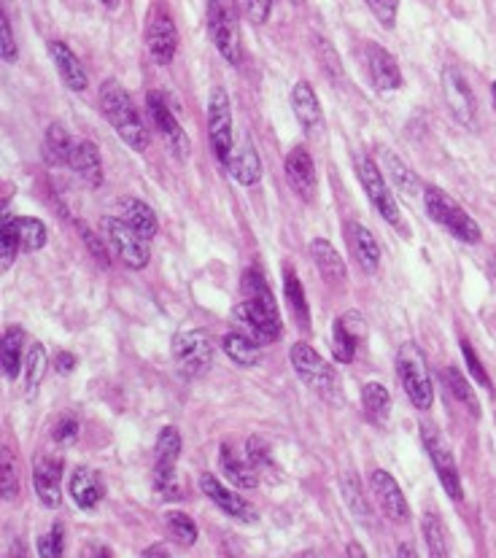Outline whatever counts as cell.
Instances as JSON below:
<instances>
[{"mask_svg":"<svg viewBox=\"0 0 496 558\" xmlns=\"http://www.w3.org/2000/svg\"><path fill=\"white\" fill-rule=\"evenodd\" d=\"M243 294L246 300L235 308V319H238L240 329L248 337H254L257 343H270L278 340L284 327H281V313L275 305V297L267 286L265 275L257 267H251L243 275Z\"/></svg>","mask_w":496,"mask_h":558,"instance_id":"cell-1","label":"cell"},{"mask_svg":"<svg viewBox=\"0 0 496 558\" xmlns=\"http://www.w3.org/2000/svg\"><path fill=\"white\" fill-rule=\"evenodd\" d=\"M100 108H103V116L111 122L116 135L130 149L141 151V154L149 149V127L143 122V116L138 114L130 92L119 81H103V87H100Z\"/></svg>","mask_w":496,"mask_h":558,"instance_id":"cell-2","label":"cell"},{"mask_svg":"<svg viewBox=\"0 0 496 558\" xmlns=\"http://www.w3.org/2000/svg\"><path fill=\"white\" fill-rule=\"evenodd\" d=\"M424 205H426V213L432 216V222L445 227V230L451 232L453 238L461 240V243H470V246L480 243L483 232H480L478 222H475L470 213L464 211L451 195H445L443 189H437V186H426Z\"/></svg>","mask_w":496,"mask_h":558,"instance_id":"cell-3","label":"cell"},{"mask_svg":"<svg viewBox=\"0 0 496 558\" xmlns=\"http://www.w3.org/2000/svg\"><path fill=\"white\" fill-rule=\"evenodd\" d=\"M238 11V0H208V36L224 60L235 68L243 60Z\"/></svg>","mask_w":496,"mask_h":558,"instance_id":"cell-4","label":"cell"},{"mask_svg":"<svg viewBox=\"0 0 496 558\" xmlns=\"http://www.w3.org/2000/svg\"><path fill=\"white\" fill-rule=\"evenodd\" d=\"M397 370L399 381L405 386V394L413 402L416 410H432L434 405V386L426 370L424 354L418 351L416 343H405L397 351Z\"/></svg>","mask_w":496,"mask_h":558,"instance_id":"cell-5","label":"cell"},{"mask_svg":"<svg viewBox=\"0 0 496 558\" xmlns=\"http://www.w3.org/2000/svg\"><path fill=\"white\" fill-rule=\"evenodd\" d=\"M289 359H292L294 372L300 375L302 381L308 383L310 389L316 391L319 397L329 399V402H337L335 370H332L313 348L305 346V343H297V346H292V351H289Z\"/></svg>","mask_w":496,"mask_h":558,"instance_id":"cell-6","label":"cell"},{"mask_svg":"<svg viewBox=\"0 0 496 558\" xmlns=\"http://www.w3.org/2000/svg\"><path fill=\"white\" fill-rule=\"evenodd\" d=\"M356 176L362 181L364 195L370 197L372 208L381 213L383 219H386L394 230L402 232V227H405V224H402V213H399V205L397 200H394V195H391V189L389 184H386V178H383L381 168L372 160H367V157H362V160H356Z\"/></svg>","mask_w":496,"mask_h":558,"instance_id":"cell-7","label":"cell"},{"mask_svg":"<svg viewBox=\"0 0 496 558\" xmlns=\"http://www.w3.org/2000/svg\"><path fill=\"white\" fill-rule=\"evenodd\" d=\"M103 232H106L111 248H114L116 254H119V259H122L130 270H143V267L149 265V240L141 238L130 224L124 222L122 216H119V219H116V216H108L106 222H103Z\"/></svg>","mask_w":496,"mask_h":558,"instance_id":"cell-8","label":"cell"},{"mask_svg":"<svg viewBox=\"0 0 496 558\" xmlns=\"http://www.w3.org/2000/svg\"><path fill=\"white\" fill-rule=\"evenodd\" d=\"M173 356H176L178 367H181L184 375H189V378L203 375L211 367L213 359L211 337L203 329H181L173 337Z\"/></svg>","mask_w":496,"mask_h":558,"instance_id":"cell-9","label":"cell"},{"mask_svg":"<svg viewBox=\"0 0 496 558\" xmlns=\"http://www.w3.org/2000/svg\"><path fill=\"white\" fill-rule=\"evenodd\" d=\"M208 130H211L216 160L227 168L232 157V106L230 95L222 87L213 89L211 100H208Z\"/></svg>","mask_w":496,"mask_h":558,"instance_id":"cell-10","label":"cell"},{"mask_svg":"<svg viewBox=\"0 0 496 558\" xmlns=\"http://www.w3.org/2000/svg\"><path fill=\"white\" fill-rule=\"evenodd\" d=\"M421 434H424V445L429 451V459H432L434 470H437V478L443 483L445 494L451 496L453 502H461L464 499V488H461L459 470H456V459H453L451 448L445 445V440L437 434V429L432 426H421Z\"/></svg>","mask_w":496,"mask_h":558,"instance_id":"cell-11","label":"cell"},{"mask_svg":"<svg viewBox=\"0 0 496 558\" xmlns=\"http://www.w3.org/2000/svg\"><path fill=\"white\" fill-rule=\"evenodd\" d=\"M443 95L453 119L464 127H472L475 116H478V100H475L470 81L464 79L459 68H453V65L443 71Z\"/></svg>","mask_w":496,"mask_h":558,"instance_id":"cell-12","label":"cell"},{"mask_svg":"<svg viewBox=\"0 0 496 558\" xmlns=\"http://www.w3.org/2000/svg\"><path fill=\"white\" fill-rule=\"evenodd\" d=\"M146 46L157 65H170L178 49V33L173 19L165 11H151L149 27H146Z\"/></svg>","mask_w":496,"mask_h":558,"instance_id":"cell-13","label":"cell"},{"mask_svg":"<svg viewBox=\"0 0 496 558\" xmlns=\"http://www.w3.org/2000/svg\"><path fill=\"white\" fill-rule=\"evenodd\" d=\"M146 103H149L151 119H154V124L160 127V133L165 135V141H168L170 151L176 154L178 160L189 157V138H186L184 127H181V122L176 119V114L170 111V106L165 103V98H162L160 92H149Z\"/></svg>","mask_w":496,"mask_h":558,"instance_id":"cell-14","label":"cell"},{"mask_svg":"<svg viewBox=\"0 0 496 558\" xmlns=\"http://www.w3.org/2000/svg\"><path fill=\"white\" fill-rule=\"evenodd\" d=\"M370 486L378 496V502H381L383 513L389 515L394 523H408L410 521V505L405 494H402V488L397 486V480L391 478L389 472L383 470H375L370 475Z\"/></svg>","mask_w":496,"mask_h":558,"instance_id":"cell-15","label":"cell"},{"mask_svg":"<svg viewBox=\"0 0 496 558\" xmlns=\"http://www.w3.org/2000/svg\"><path fill=\"white\" fill-rule=\"evenodd\" d=\"M286 170V181L292 184V189L302 200H313L316 195V168H313V160H310V151L305 146H294L289 154H286L284 162Z\"/></svg>","mask_w":496,"mask_h":558,"instance_id":"cell-16","label":"cell"},{"mask_svg":"<svg viewBox=\"0 0 496 558\" xmlns=\"http://www.w3.org/2000/svg\"><path fill=\"white\" fill-rule=\"evenodd\" d=\"M364 319L351 310L343 319L335 321V329H332V351H335V359L340 364H351L356 356V348H359V340L364 337Z\"/></svg>","mask_w":496,"mask_h":558,"instance_id":"cell-17","label":"cell"},{"mask_svg":"<svg viewBox=\"0 0 496 558\" xmlns=\"http://www.w3.org/2000/svg\"><path fill=\"white\" fill-rule=\"evenodd\" d=\"M364 57H367V68H370V79L375 87L383 89V92L402 87V71H399L394 54L386 52V49L378 44H367Z\"/></svg>","mask_w":496,"mask_h":558,"instance_id":"cell-18","label":"cell"},{"mask_svg":"<svg viewBox=\"0 0 496 558\" xmlns=\"http://www.w3.org/2000/svg\"><path fill=\"white\" fill-rule=\"evenodd\" d=\"M200 491H203L213 505L222 507L224 513L230 518H240V521H254V510L248 505L243 496H238L235 491H230L227 486H222L213 475H200Z\"/></svg>","mask_w":496,"mask_h":558,"instance_id":"cell-19","label":"cell"},{"mask_svg":"<svg viewBox=\"0 0 496 558\" xmlns=\"http://www.w3.org/2000/svg\"><path fill=\"white\" fill-rule=\"evenodd\" d=\"M60 480H62V461L60 459H38L36 470H33V486H36V494L41 499V505L54 510L60 507L62 502V491H60Z\"/></svg>","mask_w":496,"mask_h":558,"instance_id":"cell-20","label":"cell"},{"mask_svg":"<svg viewBox=\"0 0 496 558\" xmlns=\"http://www.w3.org/2000/svg\"><path fill=\"white\" fill-rule=\"evenodd\" d=\"M346 238L348 246H351V254H354L356 262H359V267H362L364 273H375V270L381 267V246H378L375 235H372L364 224L348 222Z\"/></svg>","mask_w":496,"mask_h":558,"instance_id":"cell-21","label":"cell"},{"mask_svg":"<svg viewBox=\"0 0 496 558\" xmlns=\"http://www.w3.org/2000/svg\"><path fill=\"white\" fill-rule=\"evenodd\" d=\"M68 165H71L73 173H76L89 189H98V186L103 184V162H100L98 146L92 141H73Z\"/></svg>","mask_w":496,"mask_h":558,"instance_id":"cell-22","label":"cell"},{"mask_svg":"<svg viewBox=\"0 0 496 558\" xmlns=\"http://www.w3.org/2000/svg\"><path fill=\"white\" fill-rule=\"evenodd\" d=\"M292 111L305 133H319L321 127H324V114H321L319 98H316V92H313V87H310L308 81H297V84H294Z\"/></svg>","mask_w":496,"mask_h":558,"instance_id":"cell-23","label":"cell"},{"mask_svg":"<svg viewBox=\"0 0 496 558\" xmlns=\"http://www.w3.org/2000/svg\"><path fill=\"white\" fill-rule=\"evenodd\" d=\"M49 54H52V62L57 65V73L60 79L65 81V87L71 92H84L89 87V76L84 71V65L79 62V57L68 49V44L62 41H49Z\"/></svg>","mask_w":496,"mask_h":558,"instance_id":"cell-24","label":"cell"},{"mask_svg":"<svg viewBox=\"0 0 496 558\" xmlns=\"http://www.w3.org/2000/svg\"><path fill=\"white\" fill-rule=\"evenodd\" d=\"M310 257L319 267L321 278L332 286H340L348 281V270H346V262L343 257L337 254V248L324 238H316L310 243Z\"/></svg>","mask_w":496,"mask_h":558,"instance_id":"cell-25","label":"cell"},{"mask_svg":"<svg viewBox=\"0 0 496 558\" xmlns=\"http://www.w3.org/2000/svg\"><path fill=\"white\" fill-rule=\"evenodd\" d=\"M227 170L232 173V178L243 186L259 184L262 178V160H259L257 149L248 141H243L238 149H232V157L227 162Z\"/></svg>","mask_w":496,"mask_h":558,"instance_id":"cell-26","label":"cell"},{"mask_svg":"<svg viewBox=\"0 0 496 558\" xmlns=\"http://www.w3.org/2000/svg\"><path fill=\"white\" fill-rule=\"evenodd\" d=\"M71 496L81 510H92L103 499V486L89 467H79L71 475Z\"/></svg>","mask_w":496,"mask_h":558,"instance_id":"cell-27","label":"cell"},{"mask_svg":"<svg viewBox=\"0 0 496 558\" xmlns=\"http://www.w3.org/2000/svg\"><path fill=\"white\" fill-rule=\"evenodd\" d=\"M224 354L230 356L238 367H254L262 359V343H257L254 337H248L246 332H230L222 340Z\"/></svg>","mask_w":496,"mask_h":558,"instance_id":"cell-28","label":"cell"},{"mask_svg":"<svg viewBox=\"0 0 496 558\" xmlns=\"http://www.w3.org/2000/svg\"><path fill=\"white\" fill-rule=\"evenodd\" d=\"M22 348H25V332L19 327H9L3 332V346H0V364H3V375L14 381L19 375V370L25 367V356H22Z\"/></svg>","mask_w":496,"mask_h":558,"instance_id":"cell-29","label":"cell"},{"mask_svg":"<svg viewBox=\"0 0 496 558\" xmlns=\"http://www.w3.org/2000/svg\"><path fill=\"white\" fill-rule=\"evenodd\" d=\"M222 470L224 475L230 478V483H235L238 488H257L259 486V478H257V467L251 464V461H240L235 453H232L230 445H222Z\"/></svg>","mask_w":496,"mask_h":558,"instance_id":"cell-30","label":"cell"},{"mask_svg":"<svg viewBox=\"0 0 496 558\" xmlns=\"http://www.w3.org/2000/svg\"><path fill=\"white\" fill-rule=\"evenodd\" d=\"M122 219L130 227H133L141 238L151 240L154 235H157V216H154V211H151L149 205L143 203V200H124L122 205Z\"/></svg>","mask_w":496,"mask_h":558,"instance_id":"cell-31","label":"cell"},{"mask_svg":"<svg viewBox=\"0 0 496 558\" xmlns=\"http://www.w3.org/2000/svg\"><path fill=\"white\" fill-rule=\"evenodd\" d=\"M362 405L364 413L372 424H386V418L391 413V394L383 383H367L362 389Z\"/></svg>","mask_w":496,"mask_h":558,"instance_id":"cell-32","label":"cell"},{"mask_svg":"<svg viewBox=\"0 0 496 558\" xmlns=\"http://www.w3.org/2000/svg\"><path fill=\"white\" fill-rule=\"evenodd\" d=\"M71 149H73V141L68 138V133L62 130L60 124H52V127L46 130V138H44L46 165H52V168L68 165V160H71Z\"/></svg>","mask_w":496,"mask_h":558,"instance_id":"cell-33","label":"cell"},{"mask_svg":"<svg viewBox=\"0 0 496 558\" xmlns=\"http://www.w3.org/2000/svg\"><path fill=\"white\" fill-rule=\"evenodd\" d=\"M154 453H157V464L154 470H176L178 453H181V434H178L176 426H165L157 437V445H154Z\"/></svg>","mask_w":496,"mask_h":558,"instance_id":"cell-34","label":"cell"},{"mask_svg":"<svg viewBox=\"0 0 496 558\" xmlns=\"http://www.w3.org/2000/svg\"><path fill=\"white\" fill-rule=\"evenodd\" d=\"M284 292H286V302H289V308H292L294 313V319L300 321V327L308 329V321H310L308 300H305V289H302L300 278H297V273H292V270H286L284 273Z\"/></svg>","mask_w":496,"mask_h":558,"instance_id":"cell-35","label":"cell"},{"mask_svg":"<svg viewBox=\"0 0 496 558\" xmlns=\"http://www.w3.org/2000/svg\"><path fill=\"white\" fill-rule=\"evenodd\" d=\"M443 378L448 381V386H451L453 397L459 399L461 405H467L472 416L478 418L480 416V402H478V397H475V391H472L470 383H467V378L461 375L459 367H453V364H451V367H445Z\"/></svg>","mask_w":496,"mask_h":558,"instance_id":"cell-36","label":"cell"},{"mask_svg":"<svg viewBox=\"0 0 496 558\" xmlns=\"http://www.w3.org/2000/svg\"><path fill=\"white\" fill-rule=\"evenodd\" d=\"M19 235H17V216H11L9 211H3V222H0V267L9 270L11 262L17 259Z\"/></svg>","mask_w":496,"mask_h":558,"instance_id":"cell-37","label":"cell"},{"mask_svg":"<svg viewBox=\"0 0 496 558\" xmlns=\"http://www.w3.org/2000/svg\"><path fill=\"white\" fill-rule=\"evenodd\" d=\"M17 235L22 251H41L46 246V224L38 219H27V216H17Z\"/></svg>","mask_w":496,"mask_h":558,"instance_id":"cell-38","label":"cell"},{"mask_svg":"<svg viewBox=\"0 0 496 558\" xmlns=\"http://www.w3.org/2000/svg\"><path fill=\"white\" fill-rule=\"evenodd\" d=\"M46 375V351L41 343H33V346L27 348L25 354V386H27V394H33V391L41 386Z\"/></svg>","mask_w":496,"mask_h":558,"instance_id":"cell-39","label":"cell"},{"mask_svg":"<svg viewBox=\"0 0 496 558\" xmlns=\"http://www.w3.org/2000/svg\"><path fill=\"white\" fill-rule=\"evenodd\" d=\"M343 496H346V505L351 507V513L359 518V521H370V507H367V499L362 496V486H359V480L348 472V475H343Z\"/></svg>","mask_w":496,"mask_h":558,"instance_id":"cell-40","label":"cell"},{"mask_svg":"<svg viewBox=\"0 0 496 558\" xmlns=\"http://www.w3.org/2000/svg\"><path fill=\"white\" fill-rule=\"evenodd\" d=\"M424 540H426V545H429V556H434V558L448 556L443 523H440V518H437L434 513L424 515Z\"/></svg>","mask_w":496,"mask_h":558,"instance_id":"cell-41","label":"cell"},{"mask_svg":"<svg viewBox=\"0 0 496 558\" xmlns=\"http://www.w3.org/2000/svg\"><path fill=\"white\" fill-rule=\"evenodd\" d=\"M386 168H389L391 178H394V184H397L402 192H408V195H416V192H418V178L413 176V170H410L405 162L399 160L397 154L386 151Z\"/></svg>","mask_w":496,"mask_h":558,"instance_id":"cell-42","label":"cell"},{"mask_svg":"<svg viewBox=\"0 0 496 558\" xmlns=\"http://www.w3.org/2000/svg\"><path fill=\"white\" fill-rule=\"evenodd\" d=\"M165 518H168L170 534H173V537H176L181 545H195V542H197V526H195V521L189 518V515L168 513Z\"/></svg>","mask_w":496,"mask_h":558,"instance_id":"cell-43","label":"cell"},{"mask_svg":"<svg viewBox=\"0 0 496 558\" xmlns=\"http://www.w3.org/2000/svg\"><path fill=\"white\" fill-rule=\"evenodd\" d=\"M0 491H3V499L9 502V499H14L17 496V467H14V459H11V451L9 448H3L0 451Z\"/></svg>","mask_w":496,"mask_h":558,"instance_id":"cell-44","label":"cell"},{"mask_svg":"<svg viewBox=\"0 0 496 558\" xmlns=\"http://www.w3.org/2000/svg\"><path fill=\"white\" fill-rule=\"evenodd\" d=\"M154 491L162 499H181V483L176 470H154Z\"/></svg>","mask_w":496,"mask_h":558,"instance_id":"cell-45","label":"cell"},{"mask_svg":"<svg viewBox=\"0 0 496 558\" xmlns=\"http://www.w3.org/2000/svg\"><path fill=\"white\" fill-rule=\"evenodd\" d=\"M238 9L254 25H265L270 11H273V0H238Z\"/></svg>","mask_w":496,"mask_h":558,"instance_id":"cell-46","label":"cell"},{"mask_svg":"<svg viewBox=\"0 0 496 558\" xmlns=\"http://www.w3.org/2000/svg\"><path fill=\"white\" fill-rule=\"evenodd\" d=\"M461 356H464V362H467V372H470L472 378H475L483 389L491 391V378H488V372L483 370V364H480L478 354H475V348H472L467 340L461 343Z\"/></svg>","mask_w":496,"mask_h":558,"instance_id":"cell-47","label":"cell"},{"mask_svg":"<svg viewBox=\"0 0 496 558\" xmlns=\"http://www.w3.org/2000/svg\"><path fill=\"white\" fill-rule=\"evenodd\" d=\"M367 3V9L375 14V19L381 22L383 27H394L397 22V11H399V0H364Z\"/></svg>","mask_w":496,"mask_h":558,"instance_id":"cell-48","label":"cell"},{"mask_svg":"<svg viewBox=\"0 0 496 558\" xmlns=\"http://www.w3.org/2000/svg\"><path fill=\"white\" fill-rule=\"evenodd\" d=\"M65 553V548H62V529L60 526H54L52 532L44 534L41 540H38V556L44 558H57Z\"/></svg>","mask_w":496,"mask_h":558,"instance_id":"cell-49","label":"cell"},{"mask_svg":"<svg viewBox=\"0 0 496 558\" xmlns=\"http://www.w3.org/2000/svg\"><path fill=\"white\" fill-rule=\"evenodd\" d=\"M79 230H81V235H84V243H87V248L92 251L95 262H98V265H103V267L111 265V259H108V248L103 246V240H100L95 232L89 230L87 224H79Z\"/></svg>","mask_w":496,"mask_h":558,"instance_id":"cell-50","label":"cell"},{"mask_svg":"<svg viewBox=\"0 0 496 558\" xmlns=\"http://www.w3.org/2000/svg\"><path fill=\"white\" fill-rule=\"evenodd\" d=\"M0 36H3V44H0V49H3V62H6V65H14V62H17V44H14V36H11V22L6 14L0 17Z\"/></svg>","mask_w":496,"mask_h":558,"instance_id":"cell-51","label":"cell"},{"mask_svg":"<svg viewBox=\"0 0 496 558\" xmlns=\"http://www.w3.org/2000/svg\"><path fill=\"white\" fill-rule=\"evenodd\" d=\"M246 451L248 456L246 459L254 464V467H270V451H267V445L259 440V437H254V440H248L246 443Z\"/></svg>","mask_w":496,"mask_h":558,"instance_id":"cell-52","label":"cell"},{"mask_svg":"<svg viewBox=\"0 0 496 558\" xmlns=\"http://www.w3.org/2000/svg\"><path fill=\"white\" fill-rule=\"evenodd\" d=\"M52 437L57 443H73L76 437H79V421H73V418H62L60 424L54 426Z\"/></svg>","mask_w":496,"mask_h":558,"instance_id":"cell-53","label":"cell"},{"mask_svg":"<svg viewBox=\"0 0 496 558\" xmlns=\"http://www.w3.org/2000/svg\"><path fill=\"white\" fill-rule=\"evenodd\" d=\"M73 367H76V356L68 354V351H60V354H57V370H60L62 375H68Z\"/></svg>","mask_w":496,"mask_h":558,"instance_id":"cell-54","label":"cell"},{"mask_svg":"<svg viewBox=\"0 0 496 558\" xmlns=\"http://www.w3.org/2000/svg\"><path fill=\"white\" fill-rule=\"evenodd\" d=\"M170 550L165 548V545H154V548L143 550V556H168Z\"/></svg>","mask_w":496,"mask_h":558,"instance_id":"cell-55","label":"cell"},{"mask_svg":"<svg viewBox=\"0 0 496 558\" xmlns=\"http://www.w3.org/2000/svg\"><path fill=\"white\" fill-rule=\"evenodd\" d=\"M87 553L89 556H111V550L108 548H89Z\"/></svg>","mask_w":496,"mask_h":558,"instance_id":"cell-56","label":"cell"},{"mask_svg":"<svg viewBox=\"0 0 496 558\" xmlns=\"http://www.w3.org/2000/svg\"><path fill=\"white\" fill-rule=\"evenodd\" d=\"M397 556H416V550L408 548V545H399V548H397Z\"/></svg>","mask_w":496,"mask_h":558,"instance_id":"cell-57","label":"cell"},{"mask_svg":"<svg viewBox=\"0 0 496 558\" xmlns=\"http://www.w3.org/2000/svg\"><path fill=\"white\" fill-rule=\"evenodd\" d=\"M348 556H364V548H359V545H348Z\"/></svg>","mask_w":496,"mask_h":558,"instance_id":"cell-58","label":"cell"},{"mask_svg":"<svg viewBox=\"0 0 496 558\" xmlns=\"http://www.w3.org/2000/svg\"><path fill=\"white\" fill-rule=\"evenodd\" d=\"M100 3H103L106 9H116V6H119V0H100Z\"/></svg>","mask_w":496,"mask_h":558,"instance_id":"cell-59","label":"cell"},{"mask_svg":"<svg viewBox=\"0 0 496 558\" xmlns=\"http://www.w3.org/2000/svg\"><path fill=\"white\" fill-rule=\"evenodd\" d=\"M494 100H496V84H494Z\"/></svg>","mask_w":496,"mask_h":558,"instance_id":"cell-60","label":"cell"}]
</instances>
